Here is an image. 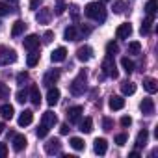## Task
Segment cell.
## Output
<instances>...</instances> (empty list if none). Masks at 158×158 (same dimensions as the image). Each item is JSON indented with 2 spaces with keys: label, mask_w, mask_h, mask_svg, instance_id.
I'll list each match as a JSON object with an SVG mask.
<instances>
[{
  "label": "cell",
  "mask_w": 158,
  "mask_h": 158,
  "mask_svg": "<svg viewBox=\"0 0 158 158\" xmlns=\"http://www.w3.org/2000/svg\"><path fill=\"white\" fill-rule=\"evenodd\" d=\"M143 88L149 93H156L158 91V82L154 80V78H145V80H143Z\"/></svg>",
  "instance_id": "obj_23"
},
{
  "label": "cell",
  "mask_w": 158,
  "mask_h": 158,
  "mask_svg": "<svg viewBox=\"0 0 158 158\" xmlns=\"http://www.w3.org/2000/svg\"><path fill=\"white\" fill-rule=\"evenodd\" d=\"M13 114H15V110H13V106H11V104H4L2 108H0V115H2L4 119H11V117H13Z\"/></svg>",
  "instance_id": "obj_27"
},
{
  "label": "cell",
  "mask_w": 158,
  "mask_h": 158,
  "mask_svg": "<svg viewBox=\"0 0 158 158\" xmlns=\"http://www.w3.org/2000/svg\"><path fill=\"white\" fill-rule=\"evenodd\" d=\"M93 58V48L91 47H88V45H84V47H80V48H78L76 50V60L78 61H89Z\"/></svg>",
  "instance_id": "obj_6"
},
{
  "label": "cell",
  "mask_w": 158,
  "mask_h": 158,
  "mask_svg": "<svg viewBox=\"0 0 158 158\" xmlns=\"http://www.w3.org/2000/svg\"><path fill=\"white\" fill-rule=\"evenodd\" d=\"M102 2H108V0H102Z\"/></svg>",
  "instance_id": "obj_52"
},
{
  "label": "cell",
  "mask_w": 158,
  "mask_h": 158,
  "mask_svg": "<svg viewBox=\"0 0 158 158\" xmlns=\"http://www.w3.org/2000/svg\"><path fill=\"white\" fill-rule=\"evenodd\" d=\"M65 11V6L61 4V2H58V6H56V15H61Z\"/></svg>",
  "instance_id": "obj_47"
},
{
  "label": "cell",
  "mask_w": 158,
  "mask_h": 158,
  "mask_svg": "<svg viewBox=\"0 0 158 158\" xmlns=\"http://www.w3.org/2000/svg\"><path fill=\"white\" fill-rule=\"evenodd\" d=\"M86 78H88L86 71H80V73H78V76L69 84V91H71V95L78 97V95H82V93L86 91Z\"/></svg>",
  "instance_id": "obj_2"
},
{
  "label": "cell",
  "mask_w": 158,
  "mask_h": 158,
  "mask_svg": "<svg viewBox=\"0 0 158 158\" xmlns=\"http://www.w3.org/2000/svg\"><path fill=\"white\" fill-rule=\"evenodd\" d=\"M65 58H67V50H65L63 47H58V48L50 54L52 63H61V61H65Z\"/></svg>",
  "instance_id": "obj_13"
},
{
  "label": "cell",
  "mask_w": 158,
  "mask_h": 158,
  "mask_svg": "<svg viewBox=\"0 0 158 158\" xmlns=\"http://www.w3.org/2000/svg\"><path fill=\"white\" fill-rule=\"evenodd\" d=\"M112 128H114V121H112L110 117H104V119H102V130L110 132Z\"/></svg>",
  "instance_id": "obj_38"
},
{
  "label": "cell",
  "mask_w": 158,
  "mask_h": 158,
  "mask_svg": "<svg viewBox=\"0 0 158 158\" xmlns=\"http://www.w3.org/2000/svg\"><path fill=\"white\" fill-rule=\"evenodd\" d=\"M121 65H123V69H125L127 74H130L134 71V61L130 58H121Z\"/></svg>",
  "instance_id": "obj_31"
},
{
  "label": "cell",
  "mask_w": 158,
  "mask_h": 158,
  "mask_svg": "<svg viewBox=\"0 0 158 158\" xmlns=\"http://www.w3.org/2000/svg\"><path fill=\"white\" fill-rule=\"evenodd\" d=\"M123 8H125L123 0H115V2H114V11L115 13H123Z\"/></svg>",
  "instance_id": "obj_41"
},
{
  "label": "cell",
  "mask_w": 158,
  "mask_h": 158,
  "mask_svg": "<svg viewBox=\"0 0 158 158\" xmlns=\"http://www.w3.org/2000/svg\"><path fill=\"white\" fill-rule=\"evenodd\" d=\"M58 101H60V89H58V88H48L47 102H48L50 106H54V104H58Z\"/></svg>",
  "instance_id": "obj_19"
},
{
  "label": "cell",
  "mask_w": 158,
  "mask_h": 158,
  "mask_svg": "<svg viewBox=\"0 0 158 158\" xmlns=\"http://www.w3.org/2000/svg\"><path fill=\"white\" fill-rule=\"evenodd\" d=\"M121 91H123V95H134L136 93V84L127 80V82L121 84Z\"/></svg>",
  "instance_id": "obj_26"
},
{
  "label": "cell",
  "mask_w": 158,
  "mask_h": 158,
  "mask_svg": "<svg viewBox=\"0 0 158 158\" xmlns=\"http://www.w3.org/2000/svg\"><path fill=\"white\" fill-rule=\"evenodd\" d=\"M156 10H158V0H149L145 4V13L147 17H154L156 15Z\"/></svg>",
  "instance_id": "obj_24"
},
{
  "label": "cell",
  "mask_w": 158,
  "mask_h": 158,
  "mask_svg": "<svg viewBox=\"0 0 158 158\" xmlns=\"http://www.w3.org/2000/svg\"><path fill=\"white\" fill-rule=\"evenodd\" d=\"M152 21H154V17H147L143 23H141V28H139V32H141V35H147L149 32H151V26H152Z\"/></svg>",
  "instance_id": "obj_28"
},
{
  "label": "cell",
  "mask_w": 158,
  "mask_h": 158,
  "mask_svg": "<svg viewBox=\"0 0 158 158\" xmlns=\"http://www.w3.org/2000/svg\"><path fill=\"white\" fill-rule=\"evenodd\" d=\"M84 13H86V17H89V19H93L97 23H104L106 21V8L101 2H89L84 8Z\"/></svg>",
  "instance_id": "obj_1"
},
{
  "label": "cell",
  "mask_w": 158,
  "mask_h": 158,
  "mask_svg": "<svg viewBox=\"0 0 158 158\" xmlns=\"http://www.w3.org/2000/svg\"><path fill=\"white\" fill-rule=\"evenodd\" d=\"M35 134H37V138H45V136L48 134V127L41 123V125L37 127V130H35Z\"/></svg>",
  "instance_id": "obj_37"
},
{
  "label": "cell",
  "mask_w": 158,
  "mask_h": 158,
  "mask_svg": "<svg viewBox=\"0 0 158 158\" xmlns=\"http://www.w3.org/2000/svg\"><path fill=\"white\" fill-rule=\"evenodd\" d=\"M139 110L143 112V115H152L154 114V102L152 99H143L139 104Z\"/></svg>",
  "instance_id": "obj_15"
},
{
  "label": "cell",
  "mask_w": 158,
  "mask_h": 158,
  "mask_svg": "<svg viewBox=\"0 0 158 158\" xmlns=\"http://www.w3.org/2000/svg\"><path fill=\"white\" fill-rule=\"evenodd\" d=\"M28 78H30V76H28V73H19V74H17V84H21V86H23L24 82H28Z\"/></svg>",
  "instance_id": "obj_42"
},
{
  "label": "cell",
  "mask_w": 158,
  "mask_h": 158,
  "mask_svg": "<svg viewBox=\"0 0 158 158\" xmlns=\"http://www.w3.org/2000/svg\"><path fill=\"white\" fill-rule=\"evenodd\" d=\"M138 156H139V152H138V151H132V152H130V158H138Z\"/></svg>",
  "instance_id": "obj_50"
},
{
  "label": "cell",
  "mask_w": 158,
  "mask_h": 158,
  "mask_svg": "<svg viewBox=\"0 0 158 158\" xmlns=\"http://www.w3.org/2000/svg\"><path fill=\"white\" fill-rule=\"evenodd\" d=\"M130 125H132V119L128 115H123L121 117V127H130Z\"/></svg>",
  "instance_id": "obj_46"
},
{
  "label": "cell",
  "mask_w": 158,
  "mask_h": 158,
  "mask_svg": "<svg viewBox=\"0 0 158 158\" xmlns=\"http://www.w3.org/2000/svg\"><path fill=\"white\" fill-rule=\"evenodd\" d=\"M102 73L104 74H108V76H112V78H117L119 76V73H117V69H115V61H114V56H106L104 60H102Z\"/></svg>",
  "instance_id": "obj_4"
},
{
  "label": "cell",
  "mask_w": 158,
  "mask_h": 158,
  "mask_svg": "<svg viewBox=\"0 0 158 158\" xmlns=\"http://www.w3.org/2000/svg\"><path fill=\"white\" fill-rule=\"evenodd\" d=\"M8 97H10V88H8L6 84L0 82V101H4V99H8Z\"/></svg>",
  "instance_id": "obj_36"
},
{
  "label": "cell",
  "mask_w": 158,
  "mask_h": 158,
  "mask_svg": "<svg viewBox=\"0 0 158 158\" xmlns=\"http://www.w3.org/2000/svg\"><path fill=\"white\" fill-rule=\"evenodd\" d=\"M60 132H61L63 136H65V134H69V125H65V123H63V125L60 127Z\"/></svg>",
  "instance_id": "obj_49"
},
{
  "label": "cell",
  "mask_w": 158,
  "mask_h": 158,
  "mask_svg": "<svg viewBox=\"0 0 158 158\" xmlns=\"http://www.w3.org/2000/svg\"><path fill=\"white\" fill-rule=\"evenodd\" d=\"M39 63V54H37V50H32V54L28 56V60H26V65L28 67H35Z\"/></svg>",
  "instance_id": "obj_32"
},
{
  "label": "cell",
  "mask_w": 158,
  "mask_h": 158,
  "mask_svg": "<svg viewBox=\"0 0 158 158\" xmlns=\"http://www.w3.org/2000/svg\"><path fill=\"white\" fill-rule=\"evenodd\" d=\"M26 145H28V139L23 134H13V151L21 152L23 149H26Z\"/></svg>",
  "instance_id": "obj_12"
},
{
  "label": "cell",
  "mask_w": 158,
  "mask_h": 158,
  "mask_svg": "<svg viewBox=\"0 0 158 158\" xmlns=\"http://www.w3.org/2000/svg\"><path fill=\"white\" fill-rule=\"evenodd\" d=\"M52 39H54V32L47 30V32L43 34V43H45V45H48V43H52Z\"/></svg>",
  "instance_id": "obj_40"
},
{
  "label": "cell",
  "mask_w": 158,
  "mask_h": 158,
  "mask_svg": "<svg viewBox=\"0 0 158 158\" xmlns=\"http://www.w3.org/2000/svg\"><path fill=\"white\" fill-rule=\"evenodd\" d=\"M58 80H60V71H58V69H52V71H48V73L43 76V84H45L47 88H52Z\"/></svg>",
  "instance_id": "obj_8"
},
{
  "label": "cell",
  "mask_w": 158,
  "mask_h": 158,
  "mask_svg": "<svg viewBox=\"0 0 158 158\" xmlns=\"http://www.w3.org/2000/svg\"><path fill=\"white\" fill-rule=\"evenodd\" d=\"M115 143L117 145H125L127 143V134H117L115 136Z\"/></svg>",
  "instance_id": "obj_43"
},
{
  "label": "cell",
  "mask_w": 158,
  "mask_h": 158,
  "mask_svg": "<svg viewBox=\"0 0 158 158\" xmlns=\"http://www.w3.org/2000/svg\"><path fill=\"white\" fill-rule=\"evenodd\" d=\"M71 15L74 21H78V6L76 4H71Z\"/></svg>",
  "instance_id": "obj_45"
},
{
  "label": "cell",
  "mask_w": 158,
  "mask_h": 158,
  "mask_svg": "<svg viewBox=\"0 0 158 158\" xmlns=\"http://www.w3.org/2000/svg\"><path fill=\"white\" fill-rule=\"evenodd\" d=\"M28 99L32 101L34 106H39V104H41V93H39V88H37V86H32V88H30Z\"/></svg>",
  "instance_id": "obj_16"
},
{
  "label": "cell",
  "mask_w": 158,
  "mask_h": 158,
  "mask_svg": "<svg viewBox=\"0 0 158 158\" xmlns=\"http://www.w3.org/2000/svg\"><path fill=\"white\" fill-rule=\"evenodd\" d=\"M128 54H139L141 52V43L139 41H132V43H128Z\"/></svg>",
  "instance_id": "obj_33"
},
{
  "label": "cell",
  "mask_w": 158,
  "mask_h": 158,
  "mask_svg": "<svg viewBox=\"0 0 158 158\" xmlns=\"http://www.w3.org/2000/svg\"><path fill=\"white\" fill-rule=\"evenodd\" d=\"M41 123H43V125H47V127L50 128V127H54V125L58 123V117H56V114H54V112H50V110H48V112H45V114H43Z\"/></svg>",
  "instance_id": "obj_17"
},
{
  "label": "cell",
  "mask_w": 158,
  "mask_h": 158,
  "mask_svg": "<svg viewBox=\"0 0 158 158\" xmlns=\"http://www.w3.org/2000/svg\"><path fill=\"white\" fill-rule=\"evenodd\" d=\"M50 19H52V10H50V8H41V10L35 13V21H37L39 24H48Z\"/></svg>",
  "instance_id": "obj_7"
},
{
  "label": "cell",
  "mask_w": 158,
  "mask_h": 158,
  "mask_svg": "<svg viewBox=\"0 0 158 158\" xmlns=\"http://www.w3.org/2000/svg\"><path fill=\"white\" fill-rule=\"evenodd\" d=\"M63 39L65 41H76V26H69L63 32Z\"/></svg>",
  "instance_id": "obj_29"
},
{
  "label": "cell",
  "mask_w": 158,
  "mask_h": 158,
  "mask_svg": "<svg viewBox=\"0 0 158 158\" xmlns=\"http://www.w3.org/2000/svg\"><path fill=\"white\" fill-rule=\"evenodd\" d=\"M108 106H110V110H123L125 108V99L119 97V95H112L110 101H108Z\"/></svg>",
  "instance_id": "obj_14"
},
{
  "label": "cell",
  "mask_w": 158,
  "mask_h": 158,
  "mask_svg": "<svg viewBox=\"0 0 158 158\" xmlns=\"http://www.w3.org/2000/svg\"><path fill=\"white\" fill-rule=\"evenodd\" d=\"M78 130L84 132V134H89L93 130V119L91 117H86L84 121H80V128H78Z\"/></svg>",
  "instance_id": "obj_25"
},
{
  "label": "cell",
  "mask_w": 158,
  "mask_h": 158,
  "mask_svg": "<svg viewBox=\"0 0 158 158\" xmlns=\"http://www.w3.org/2000/svg\"><path fill=\"white\" fill-rule=\"evenodd\" d=\"M17 61V52L8 47H0V65H10Z\"/></svg>",
  "instance_id": "obj_3"
},
{
  "label": "cell",
  "mask_w": 158,
  "mask_h": 158,
  "mask_svg": "<svg viewBox=\"0 0 158 158\" xmlns=\"http://www.w3.org/2000/svg\"><path fill=\"white\" fill-rule=\"evenodd\" d=\"M130 35H132V26H130L128 23L117 26V30H115V37H117V39H128Z\"/></svg>",
  "instance_id": "obj_11"
},
{
  "label": "cell",
  "mask_w": 158,
  "mask_h": 158,
  "mask_svg": "<svg viewBox=\"0 0 158 158\" xmlns=\"http://www.w3.org/2000/svg\"><path fill=\"white\" fill-rule=\"evenodd\" d=\"M24 30H26V23L24 21H15V24L11 28V35L13 37H19L21 34H24Z\"/></svg>",
  "instance_id": "obj_21"
},
{
  "label": "cell",
  "mask_w": 158,
  "mask_h": 158,
  "mask_svg": "<svg viewBox=\"0 0 158 158\" xmlns=\"http://www.w3.org/2000/svg\"><path fill=\"white\" fill-rule=\"evenodd\" d=\"M10 11H11L10 4H4V2H0V17H4V15H10Z\"/></svg>",
  "instance_id": "obj_39"
},
{
  "label": "cell",
  "mask_w": 158,
  "mask_h": 158,
  "mask_svg": "<svg viewBox=\"0 0 158 158\" xmlns=\"http://www.w3.org/2000/svg\"><path fill=\"white\" fill-rule=\"evenodd\" d=\"M15 97H17V102H21V104H24V102L28 101V91H26V89H19Z\"/></svg>",
  "instance_id": "obj_35"
},
{
  "label": "cell",
  "mask_w": 158,
  "mask_h": 158,
  "mask_svg": "<svg viewBox=\"0 0 158 158\" xmlns=\"http://www.w3.org/2000/svg\"><path fill=\"white\" fill-rule=\"evenodd\" d=\"M41 4V0H30V10H37Z\"/></svg>",
  "instance_id": "obj_48"
},
{
  "label": "cell",
  "mask_w": 158,
  "mask_h": 158,
  "mask_svg": "<svg viewBox=\"0 0 158 158\" xmlns=\"http://www.w3.org/2000/svg\"><path fill=\"white\" fill-rule=\"evenodd\" d=\"M147 139H149V132H147L145 128H143V130H139V132H138V138H136V147H138V149L145 147Z\"/></svg>",
  "instance_id": "obj_22"
},
{
  "label": "cell",
  "mask_w": 158,
  "mask_h": 158,
  "mask_svg": "<svg viewBox=\"0 0 158 158\" xmlns=\"http://www.w3.org/2000/svg\"><path fill=\"white\" fill-rule=\"evenodd\" d=\"M45 152L47 154H60L61 152V141L58 139V138H52V139H48L47 143H45Z\"/></svg>",
  "instance_id": "obj_5"
},
{
  "label": "cell",
  "mask_w": 158,
  "mask_h": 158,
  "mask_svg": "<svg viewBox=\"0 0 158 158\" xmlns=\"http://www.w3.org/2000/svg\"><path fill=\"white\" fill-rule=\"evenodd\" d=\"M82 112H84L82 106H73V108H69V110H67V119H69V123H78V121H80Z\"/></svg>",
  "instance_id": "obj_10"
},
{
  "label": "cell",
  "mask_w": 158,
  "mask_h": 158,
  "mask_svg": "<svg viewBox=\"0 0 158 158\" xmlns=\"http://www.w3.org/2000/svg\"><path fill=\"white\" fill-rule=\"evenodd\" d=\"M23 45H24V48L30 50V52H32V50H37V48H39V35L30 34L28 37H24V43H23Z\"/></svg>",
  "instance_id": "obj_9"
},
{
  "label": "cell",
  "mask_w": 158,
  "mask_h": 158,
  "mask_svg": "<svg viewBox=\"0 0 158 158\" xmlns=\"http://www.w3.org/2000/svg\"><path fill=\"white\" fill-rule=\"evenodd\" d=\"M71 147L74 151H84L86 149V143H84L82 138H71Z\"/></svg>",
  "instance_id": "obj_30"
},
{
  "label": "cell",
  "mask_w": 158,
  "mask_h": 158,
  "mask_svg": "<svg viewBox=\"0 0 158 158\" xmlns=\"http://www.w3.org/2000/svg\"><path fill=\"white\" fill-rule=\"evenodd\" d=\"M106 52H108L110 56H115V54L119 52V45H117V43H114V41H110V43L106 45Z\"/></svg>",
  "instance_id": "obj_34"
},
{
  "label": "cell",
  "mask_w": 158,
  "mask_h": 158,
  "mask_svg": "<svg viewBox=\"0 0 158 158\" xmlns=\"http://www.w3.org/2000/svg\"><path fill=\"white\" fill-rule=\"evenodd\" d=\"M93 143H95L93 149H95L97 154H106V151H108V141H106L104 138H97Z\"/></svg>",
  "instance_id": "obj_18"
},
{
  "label": "cell",
  "mask_w": 158,
  "mask_h": 158,
  "mask_svg": "<svg viewBox=\"0 0 158 158\" xmlns=\"http://www.w3.org/2000/svg\"><path fill=\"white\" fill-rule=\"evenodd\" d=\"M6 156H8V145L0 143V158H6Z\"/></svg>",
  "instance_id": "obj_44"
},
{
  "label": "cell",
  "mask_w": 158,
  "mask_h": 158,
  "mask_svg": "<svg viewBox=\"0 0 158 158\" xmlns=\"http://www.w3.org/2000/svg\"><path fill=\"white\" fill-rule=\"evenodd\" d=\"M32 121H34V112H30V110H24L19 115V127H28Z\"/></svg>",
  "instance_id": "obj_20"
},
{
  "label": "cell",
  "mask_w": 158,
  "mask_h": 158,
  "mask_svg": "<svg viewBox=\"0 0 158 158\" xmlns=\"http://www.w3.org/2000/svg\"><path fill=\"white\" fill-rule=\"evenodd\" d=\"M4 130H6V125H4V123H0V134H2Z\"/></svg>",
  "instance_id": "obj_51"
}]
</instances>
